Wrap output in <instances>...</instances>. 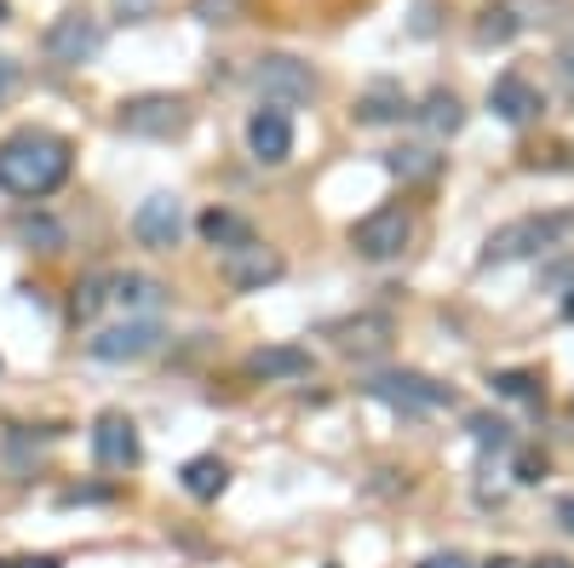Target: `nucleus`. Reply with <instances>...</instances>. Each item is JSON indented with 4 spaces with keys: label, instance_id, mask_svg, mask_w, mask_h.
<instances>
[{
    "label": "nucleus",
    "instance_id": "5",
    "mask_svg": "<svg viewBox=\"0 0 574 568\" xmlns=\"http://www.w3.org/2000/svg\"><path fill=\"white\" fill-rule=\"evenodd\" d=\"M362 391L373 402H391V408H403V413H431V408H448L454 402V391L426 374H368L362 379Z\"/></svg>",
    "mask_w": 574,
    "mask_h": 568
},
{
    "label": "nucleus",
    "instance_id": "2",
    "mask_svg": "<svg viewBox=\"0 0 574 568\" xmlns=\"http://www.w3.org/2000/svg\"><path fill=\"white\" fill-rule=\"evenodd\" d=\"M563 236H574V213H552V219H511L483 242V265H506V258H529L558 247Z\"/></svg>",
    "mask_w": 574,
    "mask_h": 568
},
{
    "label": "nucleus",
    "instance_id": "27",
    "mask_svg": "<svg viewBox=\"0 0 574 568\" xmlns=\"http://www.w3.org/2000/svg\"><path fill=\"white\" fill-rule=\"evenodd\" d=\"M247 0H195V18L202 23H236Z\"/></svg>",
    "mask_w": 574,
    "mask_h": 568
},
{
    "label": "nucleus",
    "instance_id": "23",
    "mask_svg": "<svg viewBox=\"0 0 574 568\" xmlns=\"http://www.w3.org/2000/svg\"><path fill=\"white\" fill-rule=\"evenodd\" d=\"M18 242H30L35 253H64V224L58 219H46V213H30V219H18Z\"/></svg>",
    "mask_w": 574,
    "mask_h": 568
},
{
    "label": "nucleus",
    "instance_id": "32",
    "mask_svg": "<svg viewBox=\"0 0 574 568\" xmlns=\"http://www.w3.org/2000/svg\"><path fill=\"white\" fill-rule=\"evenodd\" d=\"M545 288H574V265H552L545 270Z\"/></svg>",
    "mask_w": 574,
    "mask_h": 568
},
{
    "label": "nucleus",
    "instance_id": "37",
    "mask_svg": "<svg viewBox=\"0 0 574 568\" xmlns=\"http://www.w3.org/2000/svg\"><path fill=\"white\" fill-rule=\"evenodd\" d=\"M563 316H569V322H574V288H569V293H563Z\"/></svg>",
    "mask_w": 574,
    "mask_h": 568
},
{
    "label": "nucleus",
    "instance_id": "39",
    "mask_svg": "<svg viewBox=\"0 0 574 568\" xmlns=\"http://www.w3.org/2000/svg\"><path fill=\"white\" fill-rule=\"evenodd\" d=\"M488 568H522V563H511V557H494Z\"/></svg>",
    "mask_w": 574,
    "mask_h": 568
},
{
    "label": "nucleus",
    "instance_id": "30",
    "mask_svg": "<svg viewBox=\"0 0 574 568\" xmlns=\"http://www.w3.org/2000/svg\"><path fill=\"white\" fill-rule=\"evenodd\" d=\"M517 477H522V482H540V477H545V459H540V454H522V459H517Z\"/></svg>",
    "mask_w": 574,
    "mask_h": 568
},
{
    "label": "nucleus",
    "instance_id": "29",
    "mask_svg": "<svg viewBox=\"0 0 574 568\" xmlns=\"http://www.w3.org/2000/svg\"><path fill=\"white\" fill-rule=\"evenodd\" d=\"M18 92V64L12 58H0V110H7V98Z\"/></svg>",
    "mask_w": 574,
    "mask_h": 568
},
{
    "label": "nucleus",
    "instance_id": "13",
    "mask_svg": "<svg viewBox=\"0 0 574 568\" xmlns=\"http://www.w3.org/2000/svg\"><path fill=\"white\" fill-rule=\"evenodd\" d=\"M92 454L98 465H115V471H127V465H138V425L127 420V413H104V420L92 425Z\"/></svg>",
    "mask_w": 574,
    "mask_h": 568
},
{
    "label": "nucleus",
    "instance_id": "19",
    "mask_svg": "<svg viewBox=\"0 0 574 568\" xmlns=\"http://www.w3.org/2000/svg\"><path fill=\"white\" fill-rule=\"evenodd\" d=\"M357 115L373 121V126H380V121H396V115H408V98H403V87H396V81H373V87L362 92V103H357Z\"/></svg>",
    "mask_w": 574,
    "mask_h": 568
},
{
    "label": "nucleus",
    "instance_id": "14",
    "mask_svg": "<svg viewBox=\"0 0 574 568\" xmlns=\"http://www.w3.org/2000/svg\"><path fill=\"white\" fill-rule=\"evenodd\" d=\"M328 339H334L345 356H380V350L396 339V327H391V316H351V322H334Z\"/></svg>",
    "mask_w": 574,
    "mask_h": 568
},
{
    "label": "nucleus",
    "instance_id": "22",
    "mask_svg": "<svg viewBox=\"0 0 574 568\" xmlns=\"http://www.w3.org/2000/svg\"><path fill=\"white\" fill-rule=\"evenodd\" d=\"M517 30H522L517 7H483L477 12V41L483 46H506V41H517Z\"/></svg>",
    "mask_w": 574,
    "mask_h": 568
},
{
    "label": "nucleus",
    "instance_id": "9",
    "mask_svg": "<svg viewBox=\"0 0 574 568\" xmlns=\"http://www.w3.org/2000/svg\"><path fill=\"white\" fill-rule=\"evenodd\" d=\"M161 322L156 316H138V322H121V327H104V333H92L87 339V350L98 356V361H138V356H149V350H161Z\"/></svg>",
    "mask_w": 574,
    "mask_h": 568
},
{
    "label": "nucleus",
    "instance_id": "1",
    "mask_svg": "<svg viewBox=\"0 0 574 568\" xmlns=\"http://www.w3.org/2000/svg\"><path fill=\"white\" fill-rule=\"evenodd\" d=\"M64 178H69V144L58 133L30 126V133H12L0 144V190L7 196L35 201V196H53Z\"/></svg>",
    "mask_w": 574,
    "mask_h": 568
},
{
    "label": "nucleus",
    "instance_id": "18",
    "mask_svg": "<svg viewBox=\"0 0 574 568\" xmlns=\"http://www.w3.org/2000/svg\"><path fill=\"white\" fill-rule=\"evenodd\" d=\"M195 230H202V242H213V247H247L254 242V224H247L241 213H230V207H207L202 219H195Z\"/></svg>",
    "mask_w": 574,
    "mask_h": 568
},
{
    "label": "nucleus",
    "instance_id": "6",
    "mask_svg": "<svg viewBox=\"0 0 574 568\" xmlns=\"http://www.w3.org/2000/svg\"><path fill=\"white\" fill-rule=\"evenodd\" d=\"M414 236V219L403 213V207H380V213H368L362 224H351V247L357 258H373V265H385V258H396L408 247Z\"/></svg>",
    "mask_w": 574,
    "mask_h": 568
},
{
    "label": "nucleus",
    "instance_id": "16",
    "mask_svg": "<svg viewBox=\"0 0 574 568\" xmlns=\"http://www.w3.org/2000/svg\"><path fill=\"white\" fill-rule=\"evenodd\" d=\"M311 368H316L311 350H299V345H265L247 356V374L254 379H305Z\"/></svg>",
    "mask_w": 574,
    "mask_h": 568
},
{
    "label": "nucleus",
    "instance_id": "26",
    "mask_svg": "<svg viewBox=\"0 0 574 568\" xmlns=\"http://www.w3.org/2000/svg\"><path fill=\"white\" fill-rule=\"evenodd\" d=\"M494 391L500 397H511V402H540V379L534 374H494Z\"/></svg>",
    "mask_w": 574,
    "mask_h": 568
},
{
    "label": "nucleus",
    "instance_id": "20",
    "mask_svg": "<svg viewBox=\"0 0 574 568\" xmlns=\"http://www.w3.org/2000/svg\"><path fill=\"white\" fill-rule=\"evenodd\" d=\"M385 167H391L396 178H408V185H419V178H437L442 155H431L426 144H403V149H391V155H385Z\"/></svg>",
    "mask_w": 574,
    "mask_h": 568
},
{
    "label": "nucleus",
    "instance_id": "21",
    "mask_svg": "<svg viewBox=\"0 0 574 568\" xmlns=\"http://www.w3.org/2000/svg\"><path fill=\"white\" fill-rule=\"evenodd\" d=\"M419 121H426V133L448 138V133H460V126H465V103L454 92H431L426 110H419Z\"/></svg>",
    "mask_w": 574,
    "mask_h": 568
},
{
    "label": "nucleus",
    "instance_id": "10",
    "mask_svg": "<svg viewBox=\"0 0 574 568\" xmlns=\"http://www.w3.org/2000/svg\"><path fill=\"white\" fill-rule=\"evenodd\" d=\"M277 276H282V253H277V247L247 242V247H230V253H224V281H230L236 293H259V288H270Z\"/></svg>",
    "mask_w": 574,
    "mask_h": 568
},
{
    "label": "nucleus",
    "instance_id": "38",
    "mask_svg": "<svg viewBox=\"0 0 574 568\" xmlns=\"http://www.w3.org/2000/svg\"><path fill=\"white\" fill-rule=\"evenodd\" d=\"M534 568H574V563H563V557H545V563H534Z\"/></svg>",
    "mask_w": 574,
    "mask_h": 568
},
{
    "label": "nucleus",
    "instance_id": "31",
    "mask_svg": "<svg viewBox=\"0 0 574 568\" xmlns=\"http://www.w3.org/2000/svg\"><path fill=\"white\" fill-rule=\"evenodd\" d=\"M437 30V7L426 0V7H414V35H431Z\"/></svg>",
    "mask_w": 574,
    "mask_h": 568
},
{
    "label": "nucleus",
    "instance_id": "17",
    "mask_svg": "<svg viewBox=\"0 0 574 568\" xmlns=\"http://www.w3.org/2000/svg\"><path fill=\"white\" fill-rule=\"evenodd\" d=\"M179 482H184L190 500H218L224 488H230V465H224L218 454H195L184 471H179Z\"/></svg>",
    "mask_w": 574,
    "mask_h": 568
},
{
    "label": "nucleus",
    "instance_id": "25",
    "mask_svg": "<svg viewBox=\"0 0 574 568\" xmlns=\"http://www.w3.org/2000/svg\"><path fill=\"white\" fill-rule=\"evenodd\" d=\"M465 431L477 436L483 448H506V443H511V425H506V420H494V413H471Z\"/></svg>",
    "mask_w": 574,
    "mask_h": 568
},
{
    "label": "nucleus",
    "instance_id": "28",
    "mask_svg": "<svg viewBox=\"0 0 574 568\" xmlns=\"http://www.w3.org/2000/svg\"><path fill=\"white\" fill-rule=\"evenodd\" d=\"M156 12V0H115V18L121 23H138V18H149Z\"/></svg>",
    "mask_w": 574,
    "mask_h": 568
},
{
    "label": "nucleus",
    "instance_id": "8",
    "mask_svg": "<svg viewBox=\"0 0 574 568\" xmlns=\"http://www.w3.org/2000/svg\"><path fill=\"white\" fill-rule=\"evenodd\" d=\"M254 81H259V92H265L270 103H282V110H288V103L316 98V75H311V64L288 58V52H270V58H259Z\"/></svg>",
    "mask_w": 574,
    "mask_h": 568
},
{
    "label": "nucleus",
    "instance_id": "33",
    "mask_svg": "<svg viewBox=\"0 0 574 568\" xmlns=\"http://www.w3.org/2000/svg\"><path fill=\"white\" fill-rule=\"evenodd\" d=\"M558 75H563V81H569V87H574V41H569V46H563V58H558Z\"/></svg>",
    "mask_w": 574,
    "mask_h": 568
},
{
    "label": "nucleus",
    "instance_id": "36",
    "mask_svg": "<svg viewBox=\"0 0 574 568\" xmlns=\"http://www.w3.org/2000/svg\"><path fill=\"white\" fill-rule=\"evenodd\" d=\"M18 568H58V557H23Z\"/></svg>",
    "mask_w": 574,
    "mask_h": 568
},
{
    "label": "nucleus",
    "instance_id": "7",
    "mask_svg": "<svg viewBox=\"0 0 574 568\" xmlns=\"http://www.w3.org/2000/svg\"><path fill=\"white\" fill-rule=\"evenodd\" d=\"M133 236L149 253H172V247H179V236H184V201L167 196V190L144 196L138 213H133Z\"/></svg>",
    "mask_w": 574,
    "mask_h": 568
},
{
    "label": "nucleus",
    "instance_id": "12",
    "mask_svg": "<svg viewBox=\"0 0 574 568\" xmlns=\"http://www.w3.org/2000/svg\"><path fill=\"white\" fill-rule=\"evenodd\" d=\"M488 110L500 115V121H511V126H522V121H534V115L545 110V98H540V87L529 81V75L506 69L500 81L488 87Z\"/></svg>",
    "mask_w": 574,
    "mask_h": 568
},
{
    "label": "nucleus",
    "instance_id": "3",
    "mask_svg": "<svg viewBox=\"0 0 574 568\" xmlns=\"http://www.w3.org/2000/svg\"><path fill=\"white\" fill-rule=\"evenodd\" d=\"M98 18L81 12V7H69L58 12L53 23H46V35H41V52H46V64H58V69H81L98 58Z\"/></svg>",
    "mask_w": 574,
    "mask_h": 568
},
{
    "label": "nucleus",
    "instance_id": "40",
    "mask_svg": "<svg viewBox=\"0 0 574 568\" xmlns=\"http://www.w3.org/2000/svg\"><path fill=\"white\" fill-rule=\"evenodd\" d=\"M7 18H12V7H7V0H0V23H7Z\"/></svg>",
    "mask_w": 574,
    "mask_h": 568
},
{
    "label": "nucleus",
    "instance_id": "4",
    "mask_svg": "<svg viewBox=\"0 0 574 568\" xmlns=\"http://www.w3.org/2000/svg\"><path fill=\"white\" fill-rule=\"evenodd\" d=\"M115 121H121V133H133V138H179L190 126V103L172 98V92H144V98L121 103Z\"/></svg>",
    "mask_w": 574,
    "mask_h": 568
},
{
    "label": "nucleus",
    "instance_id": "34",
    "mask_svg": "<svg viewBox=\"0 0 574 568\" xmlns=\"http://www.w3.org/2000/svg\"><path fill=\"white\" fill-rule=\"evenodd\" d=\"M558 523L574 534V494H569V500H558Z\"/></svg>",
    "mask_w": 574,
    "mask_h": 568
},
{
    "label": "nucleus",
    "instance_id": "24",
    "mask_svg": "<svg viewBox=\"0 0 574 568\" xmlns=\"http://www.w3.org/2000/svg\"><path fill=\"white\" fill-rule=\"evenodd\" d=\"M104 304H110V281H104V276H81V281H75V293H69L75 322H92Z\"/></svg>",
    "mask_w": 574,
    "mask_h": 568
},
{
    "label": "nucleus",
    "instance_id": "15",
    "mask_svg": "<svg viewBox=\"0 0 574 568\" xmlns=\"http://www.w3.org/2000/svg\"><path fill=\"white\" fill-rule=\"evenodd\" d=\"M110 299L121 310H133V316H156V310L167 304V288H161L156 276H144V270H127V276L110 281Z\"/></svg>",
    "mask_w": 574,
    "mask_h": 568
},
{
    "label": "nucleus",
    "instance_id": "11",
    "mask_svg": "<svg viewBox=\"0 0 574 568\" xmlns=\"http://www.w3.org/2000/svg\"><path fill=\"white\" fill-rule=\"evenodd\" d=\"M247 149H254L265 167H282L288 155H293V115L282 110V103H265V110H254V121H247Z\"/></svg>",
    "mask_w": 574,
    "mask_h": 568
},
{
    "label": "nucleus",
    "instance_id": "35",
    "mask_svg": "<svg viewBox=\"0 0 574 568\" xmlns=\"http://www.w3.org/2000/svg\"><path fill=\"white\" fill-rule=\"evenodd\" d=\"M426 568H471V563H465V557H454V552H448V557H431Z\"/></svg>",
    "mask_w": 574,
    "mask_h": 568
}]
</instances>
